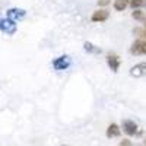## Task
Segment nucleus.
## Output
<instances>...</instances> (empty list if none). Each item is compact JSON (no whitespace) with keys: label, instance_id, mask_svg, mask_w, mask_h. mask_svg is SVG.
Here are the masks:
<instances>
[{"label":"nucleus","instance_id":"1","mask_svg":"<svg viewBox=\"0 0 146 146\" xmlns=\"http://www.w3.org/2000/svg\"><path fill=\"white\" fill-rule=\"evenodd\" d=\"M130 53L135 56H146V40L137 38L130 47Z\"/></svg>","mask_w":146,"mask_h":146},{"label":"nucleus","instance_id":"2","mask_svg":"<svg viewBox=\"0 0 146 146\" xmlns=\"http://www.w3.org/2000/svg\"><path fill=\"white\" fill-rule=\"evenodd\" d=\"M121 129H123V131L126 133L127 136H135V135H137V131H139L137 124L133 120H129V118L123 120V123H121Z\"/></svg>","mask_w":146,"mask_h":146},{"label":"nucleus","instance_id":"3","mask_svg":"<svg viewBox=\"0 0 146 146\" xmlns=\"http://www.w3.org/2000/svg\"><path fill=\"white\" fill-rule=\"evenodd\" d=\"M130 75L133 78H143V76H146V62L135 64L130 69Z\"/></svg>","mask_w":146,"mask_h":146},{"label":"nucleus","instance_id":"4","mask_svg":"<svg viewBox=\"0 0 146 146\" xmlns=\"http://www.w3.org/2000/svg\"><path fill=\"white\" fill-rule=\"evenodd\" d=\"M107 64L110 66V69H111L113 72H118L120 64H121L120 57H118L117 54H114V53H110V54L107 56Z\"/></svg>","mask_w":146,"mask_h":146},{"label":"nucleus","instance_id":"5","mask_svg":"<svg viewBox=\"0 0 146 146\" xmlns=\"http://www.w3.org/2000/svg\"><path fill=\"white\" fill-rule=\"evenodd\" d=\"M53 66L56 70H64L70 66V58L69 56H62V57H57L54 62H53Z\"/></svg>","mask_w":146,"mask_h":146},{"label":"nucleus","instance_id":"6","mask_svg":"<svg viewBox=\"0 0 146 146\" xmlns=\"http://www.w3.org/2000/svg\"><path fill=\"white\" fill-rule=\"evenodd\" d=\"M110 13H108V10L107 9H98V10H95L92 16H91V21L92 22H105L108 19Z\"/></svg>","mask_w":146,"mask_h":146},{"label":"nucleus","instance_id":"7","mask_svg":"<svg viewBox=\"0 0 146 146\" xmlns=\"http://www.w3.org/2000/svg\"><path fill=\"white\" fill-rule=\"evenodd\" d=\"M120 133H121L120 127H118L115 123H113V124L108 126V129H107V131H105V135H107L108 139H113V137H120Z\"/></svg>","mask_w":146,"mask_h":146},{"label":"nucleus","instance_id":"8","mask_svg":"<svg viewBox=\"0 0 146 146\" xmlns=\"http://www.w3.org/2000/svg\"><path fill=\"white\" fill-rule=\"evenodd\" d=\"M129 6V0H114V9L117 12H123Z\"/></svg>","mask_w":146,"mask_h":146},{"label":"nucleus","instance_id":"9","mask_svg":"<svg viewBox=\"0 0 146 146\" xmlns=\"http://www.w3.org/2000/svg\"><path fill=\"white\" fill-rule=\"evenodd\" d=\"M83 47H85V50L89 51V53H92V54H100V53H101V48H96V47H95L94 44H91L89 41L85 42Z\"/></svg>","mask_w":146,"mask_h":146},{"label":"nucleus","instance_id":"10","mask_svg":"<svg viewBox=\"0 0 146 146\" xmlns=\"http://www.w3.org/2000/svg\"><path fill=\"white\" fill-rule=\"evenodd\" d=\"M131 16H133V19H136V21H143V19L146 18L145 12H143V10H140V9H136V10L131 13Z\"/></svg>","mask_w":146,"mask_h":146},{"label":"nucleus","instance_id":"11","mask_svg":"<svg viewBox=\"0 0 146 146\" xmlns=\"http://www.w3.org/2000/svg\"><path fill=\"white\" fill-rule=\"evenodd\" d=\"M135 34L142 40H146V29L145 28H135Z\"/></svg>","mask_w":146,"mask_h":146},{"label":"nucleus","instance_id":"12","mask_svg":"<svg viewBox=\"0 0 146 146\" xmlns=\"http://www.w3.org/2000/svg\"><path fill=\"white\" fill-rule=\"evenodd\" d=\"M129 5L133 7V9H139L142 6V0H129Z\"/></svg>","mask_w":146,"mask_h":146},{"label":"nucleus","instance_id":"13","mask_svg":"<svg viewBox=\"0 0 146 146\" xmlns=\"http://www.w3.org/2000/svg\"><path fill=\"white\" fill-rule=\"evenodd\" d=\"M110 2H111V0H98V6H108L110 5Z\"/></svg>","mask_w":146,"mask_h":146},{"label":"nucleus","instance_id":"14","mask_svg":"<svg viewBox=\"0 0 146 146\" xmlns=\"http://www.w3.org/2000/svg\"><path fill=\"white\" fill-rule=\"evenodd\" d=\"M120 146H131V143H130V140H129V139H124V140H121Z\"/></svg>","mask_w":146,"mask_h":146},{"label":"nucleus","instance_id":"15","mask_svg":"<svg viewBox=\"0 0 146 146\" xmlns=\"http://www.w3.org/2000/svg\"><path fill=\"white\" fill-rule=\"evenodd\" d=\"M142 22H143V28H145V29H146V18H145V19H143V21H142Z\"/></svg>","mask_w":146,"mask_h":146},{"label":"nucleus","instance_id":"16","mask_svg":"<svg viewBox=\"0 0 146 146\" xmlns=\"http://www.w3.org/2000/svg\"><path fill=\"white\" fill-rule=\"evenodd\" d=\"M142 6H143V7H146V0H142Z\"/></svg>","mask_w":146,"mask_h":146},{"label":"nucleus","instance_id":"17","mask_svg":"<svg viewBox=\"0 0 146 146\" xmlns=\"http://www.w3.org/2000/svg\"><path fill=\"white\" fill-rule=\"evenodd\" d=\"M63 146H67V145H63Z\"/></svg>","mask_w":146,"mask_h":146},{"label":"nucleus","instance_id":"18","mask_svg":"<svg viewBox=\"0 0 146 146\" xmlns=\"http://www.w3.org/2000/svg\"><path fill=\"white\" fill-rule=\"evenodd\" d=\"M145 146H146V142H145Z\"/></svg>","mask_w":146,"mask_h":146}]
</instances>
